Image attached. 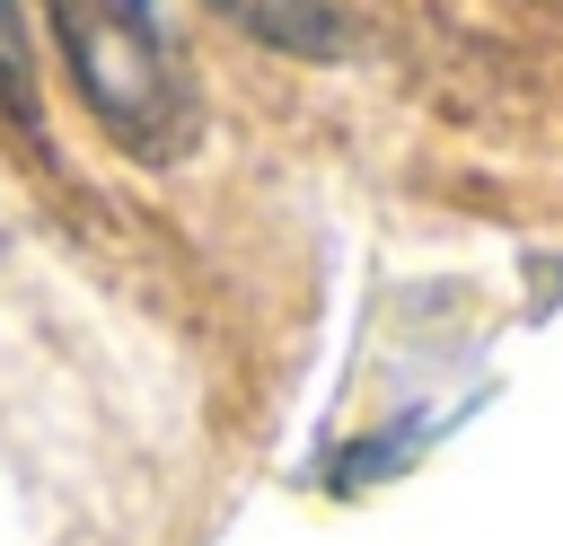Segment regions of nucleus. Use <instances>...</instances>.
Segmentation results:
<instances>
[{"instance_id":"nucleus-1","label":"nucleus","mask_w":563,"mask_h":546,"mask_svg":"<svg viewBox=\"0 0 563 546\" xmlns=\"http://www.w3.org/2000/svg\"><path fill=\"white\" fill-rule=\"evenodd\" d=\"M44 26L114 150H132L141 167H176L202 141V88L158 0H44Z\"/></svg>"},{"instance_id":"nucleus-2","label":"nucleus","mask_w":563,"mask_h":546,"mask_svg":"<svg viewBox=\"0 0 563 546\" xmlns=\"http://www.w3.org/2000/svg\"><path fill=\"white\" fill-rule=\"evenodd\" d=\"M0 123H9L18 141H44V79H35L26 0H0Z\"/></svg>"}]
</instances>
